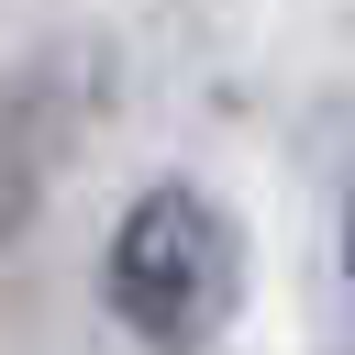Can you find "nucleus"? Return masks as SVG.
<instances>
[{
    "label": "nucleus",
    "instance_id": "nucleus-1",
    "mask_svg": "<svg viewBox=\"0 0 355 355\" xmlns=\"http://www.w3.org/2000/svg\"><path fill=\"white\" fill-rule=\"evenodd\" d=\"M255 288V244L233 222L222 189L200 178H144L100 244V311L144 344V355H211L244 322Z\"/></svg>",
    "mask_w": 355,
    "mask_h": 355
},
{
    "label": "nucleus",
    "instance_id": "nucleus-2",
    "mask_svg": "<svg viewBox=\"0 0 355 355\" xmlns=\"http://www.w3.org/2000/svg\"><path fill=\"white\" fill-rule=\"evenodd\" d=\"M100 78H111V67H100L89 44H44V55L0 67V255L44 222L67 155H78V133H89V111H100Z\"/></svg>",
    "mask_w": 355,
    "mask_h": 355
},
{
    "label": "nucleus",
    "instance_id": "nucleus-3",
    "mask_svg": "<svg viewBox=\"0 0 355 355\" xmlns=\"http://www.w3.org/2000/svg\"><path fill=\"white\" fill-rule=\"evenodd\" d=\"M344 288H355V211H344Z\"/></svg>",
    "mask_w": 355,
    "mask_h": 355
}]
</instances>
